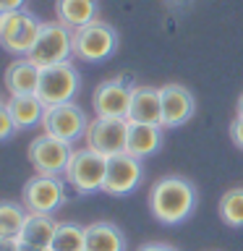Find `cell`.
<instances>
[{
  "instance_id": "1",
  "label": "cell",
  "mask_w": 243,
  "mask_h": 251,
  "mask_svg": "<svg viewBox=\"0 0 243 251\" xmlns=\"http://www.w3.org/2000/svg\"><path fill=\"white\" fill-rule=\"evenodd\" d=\"M199 194L196 186L183 176H165L149 191V209L157 223L162 225H180L194 215Z\"/></svg>"
},
{
  "instance_id": "2",
  "label": "cell",
  "mask_w": 243,
  "mask_h": 251,
  "mask_svg": "<svg viewBox=\"0 0 243 251\" xmlns=\"http://www.w3.org/2000/svg\"><path fill=\"white\" fill-rule=\"evenodd\" d=\"M105 176H107V157L89 147H78L71 154L63 178L78 194H97L105 188Z\"/></svg>"
},
{
  "instance_id": "3",
  "label": "cell",
  "mask_w": 243,
  "mask_h": 251,
  "mask_svg": "<svg viewBox=\"0 0 243 251\" xmlns=\"http://www.w3.org/2000/svg\"><path fill=\"white\" fill-rule=\"evenodd\" d=\"M78 89H81V74H78L73 63L66 60V63H58V66L42 68L37 97L45 102V107L66 105V102H73Z\"/></svg>"
},
{
  "instance_id": "4",
  "label": "cell",
  "mask_w": 243,
  "mask_h": 251,
  "mask_svg": "<svg viewBox=\"0 0 243 251\" xmlns=\"http://www.w3.org/2000/svg\"><path fill=\"white\" fill-rule=\"evenodd\" d=\"M71 55H73V29L63 26L60 21H47L42 24L39 39L29 50L26 58L37 63L39 68H47L71 60Z\"/></svg>"
},
{
  "instance_id": "5",
  "label": "cell",
  "mask_w": 243,
  "mask_h": 251,
  "mask_svg": "<svg viewBox=\"0 0 243 251\" xmlns=\"http://www.w3.org/2000/svg\"><path fill=\"white\" fill-rule=\"evenodd\" d=\"M118 50V31L105 21H92L73 31V55L86 63H102Z\"/></svg>"
},
{
  "instance_id": "6",
  "label": "cell",
  "mask_w": 243,
  "mask_h": 251,
  "mask_svg": "<svg viewBox=\"0 0 243 251\" xmlns=\"http://www.w3.org/2000/svg\"><path fill=\"white\" fill-rule=\"evenodd\" d=\"M71 154H73V147L63 139L50 136V133H39L29 144V162L34 165L37 176H66Z\"/></svg>"
},
{
  "instance_id": "7",
  "label": "cell",
  "mask_w": 243,
  "mask_h": 251,
  "mask_svg": "<svg viewBox=\"0 0 243 251\" xmlns=\"http://www.w3.org/2000/svg\"><path fill=\"white\" fill-rule=\"evenodd\" d=\"M45 133H50L55 139H63L68 144H76L78 139L86 136V128H89V118L78 105L73 102H66V105H52L45 110L42 123Z\"/></svg>"
},
{
  "instance_id": "8",
  "label": "cell",
  "mask_w": 243,
  "mask_h": 251,
  "mask_svg": "<svg viewBox=\"0 0 243 251\" xmlns=\"http://www.w3.org/2000/svg\"><path fill=\"white\" fill-rule=\"evenodd\" d=\"M66 201V183L55 176H34L21 188V204L29 212L52 215Z\"/></svg>"
},
{
  "instance_id": "9",
  "label": "cell",
  "mask_w": 243,
  "mask_h": 251,
  "mask_svg": "<svg viewBox=\"0 0 243 251\" xmlns=\"http://www.w3.org/2000/svg\"><path fill=\"white\" fill-rule=\"evenodd\" d=\"M84 141L89 149L105 157L123 154L125 144H128V121H123V118H94L86 128Z\"/></svg>"
},
{
  "instance_id": "10",
  "label": "cell",
  "mask_w": 243,
  "mask_h": 251,
  "mask_svg": "<svg viewBox=\"0 0 243 251\" xmlns=\"http://www.w3.org/2000/svg\"><path fill=\"white\" fill-rule=\"evenodd\" d=\"M144 180V165L139 157H133L128 152L107 157V176H105V188L102 191L110 196H125L131 191H136Z\"/></svg>"
},
{
  "instance_id": "11",
  "label": "cell",
  "mask_w": 243,
  "mask_h": 251,
  "mask_svg": "<svg viewBox=\"0 0 243 251\" xmlns=\"http://www.w3.org/2000/svg\"><path fill=\"white\" fill-rule=\"evenodd\" d=\"M131 94L133 86L125 84L123 78H107L92 94L94 113H97V118H123V121H128Z\"/></svg>"
},
{
  "instance_id": "12",
  "label": "cell",
  "mask_w": 243,
  "mask_h": 251,
  "mask_svg": "<svg viewBox=\"0 0 243 251\" xmlns=\"http://www.w3.org/2000/svg\"><path fill=\"white\" fill-rule=\"evenodd\" d=\"M162 128H178L186 126L196 113V97L183 84H162Z\"/></svg>"
},
{
  "instance_id": "13",
  "label": "cell",
  "mask_w": 243,
  "mask_h": 251,
  "mask_svg": "<svg viewBox=\"0 0 243 251\" xmlns=\"http://www.w3.org/2000/svg\"><path fill=\"white\" fill-rule=\"evenodd\" d=\"M128 121L136 123H157L162 126V97L160 86H133Z\"/></svg>"
},
{
  "instance_id": "14",
  "label": "cell",
  "mask_w": 243,
  "mask_h": 251,
  "mask_svg": "<svg viewBox=\"0 0 243 251\" xmlns=\"http://www.w3.org/2000/svg\"><path fill=\"white\" fill-rule=\"evenodd\" d=\"M162 126L157 123H136L128 121V144H125V152L144 160V157L160 152L162 147Z\"/></svg>"
},
{
  "instance_id": "15",
  "label": "cell",
  "mask_w": 243,
  "mask_h": 251,
  "mask_svg": "<svg viewBox=\"0 0 243 251\" xmlns=\"http://www.w3.org/2000/svg\"><path fill=\"white\" fill-rule=\"evenodd\" d=\"M39 76H42V68L37 63H31L29 58H16L5 68L3 81H5V89L11 94H37Z\"/></svg>"
},
{
  "instance_id": "16",
  "label": "cell",
  "mask_w": 243,
  "mask_h": 251,
  "mask_svg": "<svg viewBox=\"0 0 243 251\" xmlns=\"http://www.w3.org/2000/svg\"><path fill=\"white\" fill-rule=\"evenodd\" d=\"M125 235L118 225L107 223V220H97V223L86 225V251H125Z\"/></svg>"
},
{
  "instance_id": "17",
  "label": "cell",
  "mask_w": 243,
  "mask_h": 251,
  "mask_svg": "<svg viewBox=\"0 0 243 251\" xmlns=\"http://www.w3.org/2000/svg\"><path fill=\"white\" fill-rule=\"evenodd\" d=\"M55 227H58V223L52 220V215L29 212L26 223H24L21 233H19V241L26 243V246H34V249H50L52 238H55Z\"/></svg>"
},
{
  "instance_id": "18",
  "label": "cell",
  "mask_w": 243,
  "mask_h": 251,
  "mask_svg": "<svg viewBox=\"0 0 243 251\" xmlns=\"http://www.w3.org/2000/svg\"><path fill=\"white\" fill-rule=\"evenodd\" d=\"M55 16L63 26L76 31L97 21V0H55Z\"/></svg>"
},
{
  "instance_id": "19",
  "label": "cell",
  "mask_w": 243,
  "mask_h": 251,
  "mask_svg": "<svg viewBox=\"0 0 243 251\" xmlns=\"http://www.w3.org/2000/svg\"><path fill=\"white\" fill-rule=\"evenodd\" d=\"M8 110H11L19 131H24V128H31V126L42 123V115L47 107L37 94H11L8 97Z\"/></svg>"
},
{
  "instance_id": "20",
  "label": "cell",
  "mask_w": 243,
  "mask_h": 251,
  "mask_svg": "<svg viewBox=\"0 0 243 251\" xmlns=\"http://www.w3.org/2000/svg\"><path fill=\"white\" fill-rule=\"evenodd\" d=\"M50 249L52 251H86V225H78L73 220L58 223Z\"/></svg>"
},
{
  "instance_id": "21",
  "label": "cell",
  "mask_w": 243,
  "mask_h": 251,
  "mask_svg": "<svg viewBox=\"0 0 243 251\" xmlns=\"http://www.w3.org/2000/svg\"><path fill=\"white\" fill-rule=\"evenodd\" d=\"M29 209L21 201L0 199V238H19Z\"/></svg>"
},
{
  "instance_id": "22",
  "label": "cell",
  "mask_w": 243,
  "mask_h": 251,
  "mask_svg": "<svg viewBox=\"0 0 243 251\" xmlns=\"http://www.w3.org/2000/svg\"><path fill=\"white\" fill-rule=\"evenodd\" d=\"M39 31H42V21L26 11V16H24V24H21V29L16 31L13 42L8 45V47H3V50H8L11 55H19V58H26L29 50L34 47V42L39 39Z\"/></svg>"
},
{
  "instance_id": "23",
  "label": "cell",
  "mask_w": 243,
  "mask_h": 251,
  "mask_svg": "<svg viewBox=\"0 0 243 251\" xmlns=\"http://www.w3.org/2000/svg\"><path fill=\"white\" fill-rule=\"evenodd\" d=\"M217 212H219V220H222L227 227H243V186L227 188V191L219 196Z\"/></svg>"
},
{
  "instance_id": "24",
  "label": "cell",
  "mask_w": 243,
  "mask_h": 251,
  "mask_svg": "<svg viewBox=\"0 0 243 251\" xmlns=\"http://www.w3.org/2000/svg\"><path fill=\"white\" fill-rule=\"evenodd\" d=\"M24 16H26V11H8V13H0V45L8 47L13 42V37H16V31L21 29V24H24Z\"/></svg>"
},
{
  "instance_id": "25",
  "label": "cell",
  "mask_w": 243,
  "mask_h": 251,
  "mask_svg": "<svg viewBox=\"0 0 243 251\" xmlns=\"http://www.w3.org/2000/svg\"><path fill=\"white\" fill-rule=\"evenodd\" d=\"M16 131H19V126L8 110V100H0V141H8Z\"/></svg>"
},
{
  "instance_id": "26",
  "label": "cell",
  "mask_w": 243,
  "mask_h": 251,
  "mask_svg": "<svg viewBox=\"0 0 243 251\" xmlns=\"http://www.w3.org/2000/svg\"><path fill=\"white\" fill-rule=\"evenodd\" d=\"M230 141L238 149H243V118L241 115H235L233 123H230Z\"/></svg>"
},
{
  "instance_id": "27",
  "label": "cell",
  "mask_w": 243,
  "mask_h": 251,
  "mask_svg": "<svg viewBox=\"0 0 243 251\" xmlns=\"http://www.w3.org/2000/svg\"><path fill=\"white\" fill-rule=\"evenodd\" d=\"M26 0H0V13H8V11H21Z\"/></svg>"
},
{
  "instance_id": "28",
  "label": "cell",
  "mask_w": 243,
  "mask_h": 251,
  "mask_svg": "<svg viewBox=\"0 0 243 251\" xmlns=\"http://www.w3.org/2000/svg\"><path fill=\"white\" fill-rule=\"evenodd\" d=\"M0 251H21L19 238H0Z\"/></svg>"
},
{
  "instance_id": "29",
  "label": "cell",
  "mask_w": 243,
  "mask_h": 251,
  "mask_svg": "<svg viewBox=\"0 0 243 251\" xmlns=\"http://www.w3.org/2000/svg\"><path fill=\"white\" fill-rule=\"evenodd\" d=\"M139 251H178V249L170 246V243H144V246H139Z\"/></svg>"
},
{
  "instance_id": "30",
  "label": "cell",
  "mask_w": 243,
  "mask_h": 251,
  "mask_svg": "<svg viewBox=\"0 0 243 251\" xmlns=\"http://www.w3.org/2000/svg\"><path fill=\"white\" fill-rule=\"evenodd\" d=\"M235 115H241V118H243V94L238 97V105H235Z\"/></svg>"
},
{
  "instance_id": "31",
  "label": "cell",
  "mask_w": 243,
  "mask_h": 251,
  "mask_svg": "<svg viewBox=\"0 0 243 251\" xmlns=\"http://www.w3.org/2000/svg\"><path fill=\"white\" fill-rule=\"evenodd\" d=\"M21 251H52V249H34V246H26V243H21Z\"/></svg>"
}]
</instances>
